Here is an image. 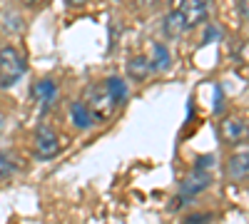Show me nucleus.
Instances as JSON below:
<instances>
[{"mask_svg": "<svg viewBox=\"0 0 249 224\" xmlns=\"http://www.w3.org/2000/svg\"><path fill=\"white\" fill-rule=\"evenodd\" d=\"M28 72V63L13 45H3L0 48V87L8 90L13 85H18L23 75Z\"/></svg>", "mask_w": 249, "mask_h": 224, "instance_id": "1", "label": "nucleus"}, {"mask_svg": "<svg viewBox=\"0 0 249 224\" xmlns=\"http://www.w3.org/2000/svg\"><path fill=\"white\" fill-rule=\"evenodd\" d=\"M210 185H212V170H199V167H195L190 174L182 179V185H179V190H177V197H175V202H172V207L177 209V207L190 205V202H192L195 197H199Z\"/></svg>", "mask_w": 249, "mask_h": 224, "instance_id": "2", "label": "nucleus"}, {"mask_svg": "<svg viewBox=\"0 0 249 224\" xmlns=\"http://www.w3.org/2000/svg\"><path fill=\"white\" fill-rule=\"evenodd\" d=\"M82 103H85V105H88V110L92 112L95 122H105V120H110V117H112V112L117 110V105H115L112 95L107 92L105 83L90 85V87H88V92H85V100H82Z\"/></svg>", "mask_w": 249, "mask_h": 224, "instance_id": "3", "label": "nucleus"}, {"mask_svg": "<svg viewBox=\"0 0 249 224\" xmlns=\"http://www.w3.org/2000/svg\"><path fill=\"white\" fill-rule=\"evenodd\" d=\"M62 150V142L57 137V132L50 125H40L35 130V159L48 162L53 157H57Z\"/></svg>", "mask_w": 249, "mask_h": 224, "instance_id": "4", "label": "nucleus"}, {"mask_svg": "<svg viewBox=\"0 0 249 224\" xmlns=\"http://www.w3.org/2000/svg\"><path fill=\"white\" fill-rule=\"evenodd\" d=\"M179 17L187 30H192L197 25H202L210 17V0H182L179 3Z\"/></svg>", "mask_w": 249, "mask_h": 224, "instance_id": "5", "label": "nucleus"}, {"mask_svg": "<svg viewBox=\"0 0 249 224\" xmlns=\"http://www.w3.org/2000/svg\"><path fill=\"white\" fill-rule=\"evenodd\" d=\"M219 132H222V139L227 145H239L249 137V122L244 117H237V115H230L222 120L219 125Z\"/></svg>", "mask_w": 249, "mask_h": 224, "instance_id": "6", "label": "nucleus"}, {"mask_svg": "<svg viewBox=\"0 0 249 224\" xmlns=\"http://www.w3.org/2000/svg\"><path fill=\"white\" fill-rule=\"evenodd\" d=\"M30 97L35 100V103H40V107H43V110H48L57 100V83H55V80H50V77L37 80V83L33 85Z\"/></svg>", "mask_w": 249, "mask_h": 224, "instance_id": "7", "label": "nucleus"}, {"mask_svg": "<svg viewBox=\"0 0 249 224\" xmlns=\"http://www.w3.org/2000/svg\"><path fill=\"white\" fill-rule=\"evenodd\" d=\"M227 177H230L232 182L249 179V147L239 150L230 157V162H227Z\"/></svg>", "mask_w": 249, "mask_h": 224, "instance_id": "8", "label": "nucleus"}, {"mask_svg": "<svg viewBox=\"0 0 249 224\" xmlns=\"http://www.w3.org/2000/svg\"><path fill=\"white\" fill-rule=\"evenodd\" d=\"M124 70H127V77L135 80V83H142V80H147L150 72H155L147 55H132L127 60V68H124Z\"/></svg>", "mask_w": 249, "mask_h": 224, "instance_id": "9", "label": "nucleus"}, {"mask_svg": "<svg viewBox=\"0 0 249 224\" xmlns=\"http://www.w3.org/2000/svg\"><path fill=\"white\" fill-rule=\"evenodd\" d=\"M150 63L155 72H167L172 68V52L164 43H152V52H150Z\"/></svg>", "mask_w": 249, "mask_h": 224, "instance_id": "10", "label": "nucleus"}, {"mask_svg": "<svg viewBox=\"0 0 249 224\" xmlns=\"http://www.w3.org/2000/svg\"><path fill=\"white\" fill-rule=\"evenodd\" d=\"M70 120H72V125H75L77 130H90L92 125H97L95 117H92V112L88 110V105L82 103V100H77V103L70 105Z\"/></svg>", "mask_w": 249, "mask_h": 224, "instance_id": "11", "label": "nucleus"}, {"mask_svg": "<svg viewBox=\"0 0 249 224\" xmlns=\"http://www.w3.org/2000/svg\"><path fill=\"white\" fill-rule=\"evenodd\" d=\"M184 30H187V28H184V23H182V17H179V13H177V10L162 17V35H164V37L177 40V37H182V33H184Z\"/></svg>", "mask_w": 249, "mask_h": 224, "instance_id": "12", "label": "nucleus"}, {"mask_svg": "<svg viewBox=\"0 0 249 224\" xmlns=\"http://www.w3.org/2000/svg\"><path fill=\"white\" fill-rule=\"evenodd\" d=\"M105 87H107V92L112 95V100H115L117 107L124 103V100H127V85H124L122 77H107V80H105Z\"/></svg>", "mask_w": 249, "mask_h": 224, "instance_id": "13", "label": "nucleus"}, {"mask_svg": "<svg viewBox=\"0 0 249 224\" xmlns=\"http://www.w3.org/2000/svg\"><path fill=\"white\" fill-rule=\"evenodd\" d=\"M3 30L8 33V35H18V33H23V28H25V23H23V17H20L18 13H13V10H5L3 13Z\"/></svg>", "mask_w": 249, "mask_h": 224, "instance_id": "14", "label": "nucleus"}, {"mask_svg": "<svg viewBox=\"0 0 249 224\" xmlns=\"http://www.w3.org/2000/svg\"><path fill=\"white\" fill-rule=\"evenodd\" d=\"M18 172V162L10 152H0V179H8Z\"/></svg>", "mask_w": 249, "mask_h": 224, "instance_id": "15", "label": "nucleus"}, {"mask_svg": "<svg viewBox=\"0 0 249 224\" xmlns=\"http://www.w3.org/2000/svg\"><path fill=\"white\" fill-rule=\"evenodd\" d=\"M212 222V214L210 212H199V214H190V217H184L182 224H210Z\"/></svg>", "mask_w": 249, "mask_h": 224, "instance_id": "16", "label": "nucleus"}, {"mask_svg": "<svg viewBox=\"0 0 249 224\" xmlns=\"http://www.w3.org/2000/svg\"><path fill=\"white\" fill-rule=\"evenodd\" d=\"M217 40H222V30L217 28V25H210L204 30V37H202V45H207V43H217Z\"/></svg>", "mask_w": 249, "mask_h": 224, "instance_id": "17", "label": "nucleus"}, {"mask_svg": "<svg viewBox=\"0 0 249 224\" xmlns=\"http://www.w3.org/2000/svg\"><path fill=\"white\" fill-rule=\"evenodd\" d=\"M212 165H214V157L212 155H204V157H199L195 162V167H199V170H212Z\"/></svg>", "mask_w": 249, "mask_h": 224, "instance_id": "18", "label": "nucleus"}, {"mask_svg": "<svg viewBox=\"0 0 249 224\" xmlns=\"http://www.w3.org/2000/svg\"><path fill=\"white\" fill-rule=\"evenodd\" d=\"M239 13H242V20L249 23V0H239Z\"/></svg>", "mask_w": 249, "mask_h": 224, "instance_id": "19", "label": "nucleus"}, {"mask_svg": "<svg viewBox=\"0 0 249 224\" xmlns=\"http://www.w3.org/2000/svg\"><path fill=\"white\" fill-rule=\"evenodd\" d=\"M20 3H23L25 8H40V5H45L48 0H20Z\"/></svg>", "mask_w": 249, "mask_h": 224, "instance_id": "20", "label": "nucleus"}, {"mask_svg": "<svg viewBox=\"0 0 249 224\" xmlns=\"http://www.w3.org/2000/svg\"><path fill=\"white\" fill-rule=\"evenodd\" d=\"M65 3H68L70 8H82V5L88 3V0H65Z\"/></svg>", "mask_w": 249, "mask_h": 224, "instance_id": "21", "label": "nucleus"}, {"mask_svg": "<svg viewBox=\"0 0 249 224\" xmlns=\"http://www.w3.org/2000/svg\"><path fill=\"white\" fill-rule=\"evenodd\" d=\"M142 3H157V0H142Z\"/></svg>", "mask_w": 249, "mask_h": 224, "instance_id": "22", "label": "nucleus"}, {"mask_svg": "<svg viewBox=\"0 0 249 224\" xmlns=\"http://www.w3.org/2000/svg\"><path fill=\"white\" fill-rule=\"evenodd\" d=\"M164 3H170V0H164Z\"/></svg>", "mask_w": 249, "mask_h": 224, "instance_id": "23", "label": "nucleus"}]
</instances>
